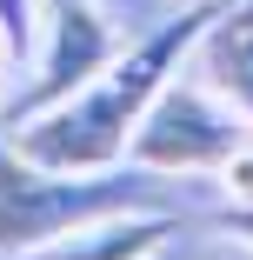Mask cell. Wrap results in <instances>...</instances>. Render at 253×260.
Wrapping results in <instances>:
<instances>
[{"mask_svg": "<svg viewBox=\"0 0 253 260\" xmlns=\"http://www.w3.org/2000/svg\"><path fill=\"white\" fill-rule=\"evenodd\" d=\"M200 27H207V7H187V14L160 20L147 40L120 47L87 87H74L67 100H54L47 114L7 127L14 147L27 153V160H40V167H60V174L120 167V160H127V140H133V127H140V114L154 107V93L187 67Z\"/></svg>", "mask_w": 253, "mask_h": 260, "instance_id": "obj_1", "label": "cell"}, {"mask_svg": "<svg viewBox=\"0 0 253 260\" xmlns=\"http://www.w3.org/2000/svg\"><path fill=\"white\" fill-rule=\"evenodd\" d=\"M120 207H154V174L120 160L100 174H60L40 167L14 140H0V260H20L47 240H60L80 220L120 214Z\"/></svg>", "mask_w": 253, "mask_h": 260, "instance_id": "obj_2", "label": "cell"}, {"mask_svg": "<svg viewBox=\"0 0 253 260\" xmlns=\"http://www.w3.org/2000/svg\"><path fill=\"white\" fill-rule=\"evenodd\" d=\"M253 140V120L233 107V100H220L200 74H173L154 107L140 114L133 140H127V160L147 167V174H167V180H187V174H220L233 153Z\"/></svg>", "mask_w": 253, "mask_h": 260, "instance_id": "obj_3", "label": "cell"}, {"mask_svg": "<svg viewBox=\"0 0 253 260\" xmlns=\"http://www.w3.org/2000/svg\"><path fill=\"white\" fill-rule=\"evenodd\" d=\"M120 47L127 40L114 34V20L100 14L93 0H47V7H40V40H33V80L7 93L0 120L20 127V120L47 114L54 100H67L74 87H87Z\"/></svg>", "mask_w": 253, "mask_h": 260, "instance_id": "obj_4", "label": "cell"}, {"mask_svg": "<svg viewBox=\"0 0 253 260\" xmlns=\"http://www.w3.org/2000/svg\"><path fill=\"white\" fill-rule=\"evenodd\" d=\"M173 214L154 200V207H120V214H100V220H80L67 227L60 240H47L20 260H154L167 240H173Z\"/></svg>", "mask_w": 253, "mask_h": 260, "instance_id": "obj_5", "label": "cell"}, {"mask_svg": "<svg viewBox=\"0 0 253 260\" xmlns=\"http://www.w3.org/2000/svg\"><path fill=\"white\" fill-rule=\"evenodd\" d=\"M187 74H200L220 100H233L253 120V0H213L207 7V27L187 54Z\"/></svg>", "mask_w": 253, "mask_h": 260, "instance_id": "obj_6", "label": "cell"}, {"mask_svg": "<svg viewBox=\"0 0 253 260\" xmlns=\"http://www.w3.org/2000/svg\"><path fill=\"white\" fill-rule=\"evenodd\" d=\"M33 40H40V0H0V47H7V60H33Z\"/></svg>", "mask_w": 253, "mask_h": 260, "instance_id": "obj_7", "label": "cell"}, {"mask_svg": "<svg viewBox=\"0 0 253 260\" xmlns=\"http://www.w3.org/2000/svg\"><path fill=\"white\" fill-rule=\"evenodd\" d=\"M213 180H220L227 207H253V140H246V147L233 153V160H227V167H220Z\"/></svg>", "mask_w": 253, "mask_h": 260, "instance_id": "obj_8", "label": "cell"}, {"mask_svg": "<svg viewBox=\"0 0 253 260\" xmlns=\"http://www.w3.org/2000/svg\"><path fill=\"white\" fill-rule=\"evenodd\" d=\"M227 227H233V234L253 247V207H227Z\"/></svg>", "mask_w": 253, "mask_h": 260, "instance_id": "obj_9", "label": "cell"}, {"mask_svg": "<svg viewBox=\"0 0 253 260\" xmlns=\"http://www.w3.org/2000/svg\"><path fill=\"white\" fill-rule=\"evenodd\" d=\"M180 7H213V0H180Z\"/></svg>", "mask_w": 253, "mask_h": 260, "instance_id": "obj_10", "label": "cell"}, {"mask_svg": "<svg viewBox=\"0 0 253 260\" xmlns=\"http://www.w3.org/2000/svg\"><path fill=\"white\" fill-rule=\"evenodd\" d=\"M0 60H7V47H0Z\"/></svg>", "mask_w": 253, "mask_h": 260, "instance_id": "obj_11", "label": "cell"}]
</instances>
